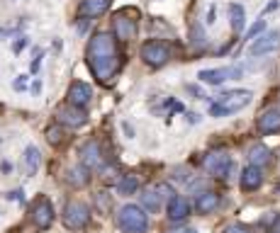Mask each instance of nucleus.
<instances>
[{
  "mask_svg": "<svg viewBox=\"0 0 280 233\" xmlns=\"http://www.w3.org/2000/svg\"><path fill=\"white\" fill-rule=\"evenodd\" d=\"M188 214H190V202L185 197L176 194L173 199H168V219L171 221H183Z\"/></svg>",
  "mask_w": 280,
  "mask_h": 233,
  "instance_id": "obj_16",
  "label": "nucleus"
},
{
  "mask_svg": "<svg viewBox=\"0 0 280 233\" xmlns=\"http://www.w3.org/2000/svg\"><path fill=\"white\" fill-rule=\"evenodd\" d=\"M136 189H139V180L134 175H124L120 182H117V192L124 194V197H129V194H134Z\"/></svg>",
  "mask_w": 280,
  "mask_h": 233,
  "instance_id": "obj_24",
  "label": "nucleus"
},
{
  "mask_svg": "<svg viewBox=\"0 0 280 233\" xmlns=\"http://www.w3.org/2000/svg\"><path fill=\"white\" fill-rule=\"evenodd\" d=\"M64 139H66V134L61 129V124H51V126H46V141L51 146H59L64 144Z\"/></svg>",
  "mask_w": 280,
  "mask_h": 233,
  "instance_id": "obj_25",
  "label": "nucleus"
},
{
  "mask_svg": "<svg viewBox=\"0 0 280 233\" xmlns=\"http://www.w3.org/2000/svg\"><path fill=\"white\" fill-rule=\"evenodd\" d=\"M24 46H27V37H17V42L12 44V51H15V54H20Z\"/></svg>",
  "mask_w": 280,
  "mask_h": 233,
  "instance_id": "obj_30",
  "label": "nucleus"
},
{
  "mask_svg": "<svg viewBox=\"0 0 280 233\" xmlns=\"http://www.w3.org/2000/svg\"><path fill=\"white\" fill-rule=\"evenodd\" d=\"M180 233H198V231H192V228H188V231H180Z\"/></svg>",
  "mask_w": 280,
  "mask_h": 233,
  "instance_id": "obj_36",
  "label": "nucleus"
},
{
  "mask_svg": "<svg viewBox=\"0 0 280 233\" xmlns=\"http://www.w3.org/2000/svg\"><path fill=\"white\" fill-rule=\"evenodd\" d=\"M22 163H24V175L27 178H34L37 170H39V163H42V155L34 146H27L24 148V155H22Z\"/></svg>",
  "mask_w": 280,
  "mask_h": 233,
  "instance_id": "obj_18",
  "label": "nucleus"
},
{
  "mask_svg": "<svg viewBox=\"0 0 280 233\" xmlns=\"http://www.w3.org/2000/svg\"><path fill=\"white\" fill-rule=\"evenodd\" d=\"M268 233H280V216L273 221V226H270V231Z\"/></svg>",
  "mask_w": 280,
  "mask_h": 233,
  "instance_id": "obj_34",
  "label": "nucleus"
},
{
  "mask_svg": "<svg viewBox=\"0 0 280 233\" xmlns=\"http://www.w3.org/2000/svg\"><path fill=\"white\" fill-rule=\"evenodd\" d=\"M134 10H122L115 15V20H112V29H115V39H120V42H132L136 34V22L129 17Z\"/></svg>",
  "mask_w": 280,
  "mask_h": 233,
  "instance_id": "obj_7",
  "label": "nucleus"
},
{
  "mask_svg": "<svg viewBox=\"0 0 280 233\" xmlns=\"http://www.w3.org/2000/svg\"><path fill=\"white\" fill-rule=\"evenodd\" d=\"M219 207V194L217 192H202V194H198V199H195V209H198V214H212L214 209Z\"/></svg>",
  "mask_w": 280,
  "mask_h": 233,
  "instance_id": "obj_17",
  "label": "nucleus"
},
{
  "mask_svg": "<svg viewBox=\"0 0 280 233\" xmlns=\"http://www.w3.org/2000/svg\"><path fill=\"white\" fill-rule=\"evenodd\" d=\"M12 88L17 90V92L27 88V76H17V78H15V80H12Z\"/></svg>",
  "mask_w": 280,
  "mask_h": 233,
  "instance_id": "obj_29",
  "label": "nucleus"
},
{
  "mask_svg": "<svg viewBox=\"0 0 280 233\" xmlns=\"http://www.w3.org/2000/svg\"><path fill=\"white\" fill-rule=\"evenodd\" d=\"M90 221V209L86 202L80 199H71L66 204V209H64V223H66L71 231H80V228H86Z\"/></svg>",
  "mask_w": 280,
  "mask_h": 233,
  "instance_id": "obj_4",
  "label": "nucleus"
},
{
  "mask_svg": "<svg viewBox=\"0 0 280 233\" xmlns=\"http://www.w3.org/2000/svg\"><path fill=\"white\" fill-rule=\"evenodd\" d=\"M156 192H158V197H161V199H173V197H176V194H173V189H171V185H166V182H163V185H158Z\"/></svg>",
  "mask_w": 280,
  "mask_h": 233,
  "instance_id": "obj_27",
  "label": "nucleus"
},
{
  "mask_svg": "<svg viewBox=\"0 0 280 233\" xmlns=\"http://www.w3.org/2000/svg\"><path fill=\"white\" fill-rule=\"evenodd\" d=\"M56 117H59V124L71 126V129H78V126H83V124L88 122L86 110H83V107H76V105H64V107H59Z\"/></svg>",
  "mask_w": 280,
  "mask_h": 233,
  "instance_id": "obj_9",
  "label": "nucleus"
},
{
  "mask_svg": "<svg viewBox=\"0 0 280 233\" xmlns=\"http://www.w3.org/2000/svg\"><path fill=\"white\" fill-rule=\"evenodd\" d=\"M95 202H98V207H100L102 211L110 209V197L105 194V192H98V197H95Z\"/></svg>",
  "mask_w": 280,
  "mask_h": 233,
  "instance_id": "obj_28",
  "label": "nucleus"
},
{
  "mask_svg": "<svg viewBox=\"0 0 280 233\" xmlns=\"http://www.w3.org/2000/svg\"><path fill=\"white\" fill-rule=\"evenodd\" d=\"M68 105H76V107H88L90 97H93V88H90L88 83H83V80H76V83H71V88H68Z\"/></svg>",
  "mask_w": 280,
  "mask_h": 233,
  "instance_id": "obj_12",
  "label": "nucleus"
},
{
  "mask_svg": "<svg viewBox=\"0 0 280 233\" xmlns=\"http://www.w3.org/2000/svg\"><path fill=\"white\" fill-rule=\"evenodd\" d=\"M224 233H248L246 226H239V223H234V226H227L224 228Z\"/></svg>",
  "mask_w": 280,
  "mask_h": 233,
  "instance_id": "obj_31",
  "label": "nucleus"
},
{
  "mask_svg": "<svg viewBox=\"0 0 280 233\" xmlns=\"http://www.w3.org/2000/svg\"><path fill=\"white\" fill-rule=\"evenodd\" d=\"M32 221L37 228H49L54 223V207L46 197H39L32 207Z\"/></svg>",
  "mask_w": 280,
  "mask_h": 233,
  "instance_id": "obj_10",
  "label": "nucleus"
},
{
  "mask_svg": "<svg viewBox=\"0 0 280 233\" xmlns=\"http://www.w3.org/2000/svg\"><path fill=\"white\" fill-rule=\"evenodd\" d=\"M244 68L241 66H224V68H207V71H200L198 78L207 85H222L224 80H232V78H241Z\"/></svg>",
  "mask_w": 280,
  "mask_h": 233,
  "instance_id": "obj_6",
  "label": "nucleus"
},
{
  "mask_svg": "<svg viewBox=\"0 0 280 233\" xmlns=\"http://www.w3.org/2000/svg\"><path fill=\"white\" fill-rule=\"evenodd\" d=\"M80 165H86L88 170L102 168V155H100V144L98 141H88L80 148Z\"/></svg>",
  "mask_w": 280,
  "mask_h": 233,
  "instance_id": "obj_14",
  "label": "nucleus"
},
{
  "mask_svg": "<svg viewBox=\"0 0 280 233\" xmlns=\"http://www.w3.org/2000/svg\"><path fill=\"white\" fill-rule=\"evenodd\" d=\"M205 168L214 178H227L229 170H232V158H229L227 151H212V153L205 155Z\"/></svg>",
  "mask_w": 280,
  "mask_h": 233,
  "instance_id": "obj_8",
  "label": "nucleus"
},
{
  "mask_svg": "<svg viewBox=\"0 0 280 233\" xmlns=\"http://www.w3.org/2000/svg\"><path fill=\"white\" fill-rule=\"evenodd\" d=\"M280 49V32H268V34H261L256 42L251 44V56H263V54H270Z\"/></svg>",
  "mask_w": 280,
  "mask_h": 233,
  "instance_id": "obj_13",
  "label": "nucleus"
},
{
  "mask_svg": "<svg viewBox=\"0 0 280 233\" xmlns=\"http://www.w3.org/2000/svg\"><path fill=\"white\" fill-rule=\"evenodd\" d=\"M90 71L100 83H110L115 73L122 66V56L117 51V39L110 32H98L88 42V51H86Z\"/></svg>",
  "mask_w": 280,
  "mask_h": 233,
  "instance_id": "obj_1",
  "label": "nucleus"
},
{
  "mask_svg": "<svg viewBox=\"0 0 280 233\" xmlns=\"http://www.w3.org/2000/svg\"><path fill=\"white\" fill-rule=\"evenodd\" d=\"M229 22H232V29L236 34L244 29V24H246V15H244V8L239 5V3H232L229 5Z\"/></svg>",
  "mask_w": 280,
  "mask_h": 233,
  "instance_id": "obj_22",
  "label": "nucleus"
},
{
  "mask_svg": "<svg viewBox=\"0 0 280 233\" xmlns=\"http://www.w3.org/2000/svg\"><path fill=\"white\" fill-rule=\"evenodd\" d=\"M192 37H195V39H192V44H195V46H202V44H205V39H202V32H200V27H198V29L192 32Z\"/></svg>",
  "mask_w": 280,
  "mask_h": 233,
  "instance_id": "obj_32",
  "label": "nucleus"
},
{
  "mask_svg": "<svg viewBox=\"0 0 280 233\" xmlns=\"http://www.w3.org/2000/svg\"><path fill=\"white\" fill-rule=\"evenodd\" d=\"M263 32H266V20H258V22L246 32V39H256V37H261Z\"/></svg>",
  "mask_w": 280,
  "mask_h": 233,
  "instance_id": "obj_26",
  "label": "nucleus"
},
{
  "mask_svg": "<svg viewBox=\"0 0 280 233\" xmlns=\"http://www.w3.org/2000/svg\"><path fill=\"white\" fill-rule=\"evenodd\" d=\"M110 8V0H83L80 3V15L83 17H100Z\"/></svg>",
  "mask_w": 280,
  "mask_h": 233,
  "instance_id": "obj_21",
  "label": "nucleus"
},
{
  "mask_svg": "<svg viewBox=\"0 0 280 233\" xmlns=\"http://www.w3.org/2000/svg\"><path fill=\"white\" fill-rule=\"evenodd\" d=\"M39 92H42V80L37 78V80H34V85H32V95H39Z\"/></svg>",
  "mask_w": 280,
  "mask_h": 233,
  "instance_id": "obj_33",
  "label": "nucleus"
},
{
  "mask_svg": "<svg viewBox=\"0 0 280 233\" xmlns=\"http://www.w3.org/2000/svg\"><path fill=\"white\" fill-rule=\"evenodd\" d=\"M117 226L122 233H144L149 228V216L139 204H124L117 211Z\"/></svg>",
  "mask_w": 280,
  "mask_h": 233,
  "instance_id": "obj_3",
  "label": "nucleus"
},
{
  "mask_svg": "<svg viewBox=\"0 0 280 233\" xmlns=\"http://www.w3.org/2000/svg\"><path fill=\"white\" fill-rule=\"evenodd\" d=\"M142 58H144V63H149V66H163V63H168V58H171V46L166 44V42H146L144 46H142Z\"/></svg>",
  "mask_w": 280,
  "mask_h": 233,
  "instance_id": "obj_5",
  "label": "nucleus"
},
{
  "mask_svg": "<svg viewBox=\"0 0 280 233\" xmlns=\"http://www.w3.org/2000/svg\"><path fill=\"white\" fill-rule=\"evenodd\" d=\"M256 129L261 134H278L280 131V110L278 107H268L258 114Z\"/></svg>",
  "mask_w": 280,
  "mask_h": 233,
  "instance_id": "obj_11",
  "label": "nucleus"
},
{
  "mask_svg": "<svg viewBox=\"0 0 280 233\" xmlns=\"http://www.w3.org/2000/svg\"><path fill=\"white\" fill-rule=\"evenodd\" d=\"M66 182L71 185V187H86L90 182V170L86 165H73L71 170L66 173Z\"/></svg>",
  "mask_w": 280,
  "mask_h": 233,
  "instance_id": "obj_19",
  "label": "nucleus"
},
{
  "mask_svg": "<svg viewBox=\"0 0 280 233\" xmlns=\"http://www.w3.org/2000/svg\"><path fill=\"white\" fill-rule=\"evenodd\" d=\"M241 189L244 192H256L261 185H263V173H261V168L256 165H248L241 170Z\"/></svg>",
  "mask_w": 280,
  "mask_h": 233,
  "instance_id": "obj_15",
  "label": "nucleus"
},
{
  "mask_svg": "<svg viewBox=\"0 0 280 233\" xmlns=\"http://www.w3.org/2000/svg\"><path fill=\"white\" fill-rule=\"evenodd\" d=\"M142 209L151 211V214L161 209V197H158L156 189H146L144 194H142Z\"/></svg>",
  "mask_w": 280,
  "mask_h": 233,
  "instance_id": "obj_23",
  "label": "nucleus"
},
{
  "mask_svg": "<svg viewBox=\"0 0 280 233\" xmlns=\"http://www.w3.org/2000/svg\"><path fill=\"white\" fill-rule=\"evenodd\" d=\"M275 8H278V0H273V3H270L268 8H266V12H270V10H275Z\"/></svg>",
  "mask_w": 280,
  "mask_h": 233,
  "instance_id": "obj_35",
  "label": "nucleus"
},
{
  "mask_svg": "<svg viewBox=\"0 0 280 233\" xmlns=\"http://www.w3.org/2000/svg\"><path fill=\"white\" fill-rule=\"evenodd\" d=\"M270 148L266 144H256V146H251V151H248V163L251 165H256V168H263V165H268L270 163Z\"/></svg>",
  "mask_w": 280,
  "mask_h": 233,
  "instance_id": "obj_20",
  "label": "nucleus"
},
{
  "mask_svg": "<svg viewBox=\"0 0 280 233\" xmlns=\"http://www.w3.org/2000/svg\"><path fill=\"white\" fill-rule=\"evenodd\" d=\"M254 97L251 90H232V92H224L219 95V100L210 105V114L212 117H227V114H234V112L244 110Z\"/></svg>",
  "mask_w": 280,
  "mask_h": 233,
  "instance_id": "obj_2",
  "label": "nucleus"
}]
</instances>
